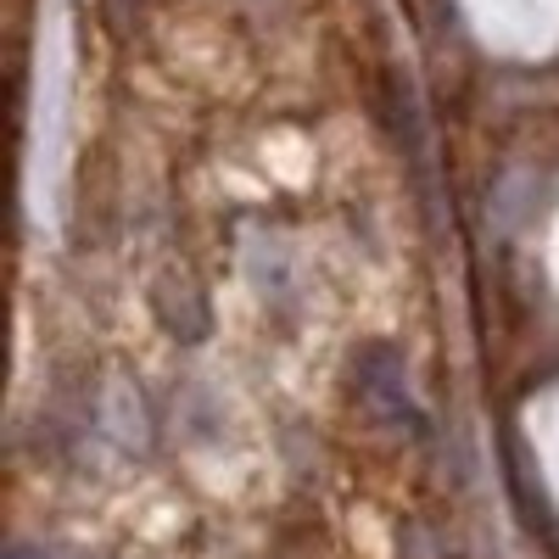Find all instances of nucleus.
I'll return each instance as SVG.
<instances>
[{"label":"nucleus","mask_w":559,"mask_h":559,"mask_svg":"<svg viewBox=\"0 0 559 559\" xmlns=\"http://www.w3.org/2000/svg\"><path fill=\"white\" fill-rule=\"evenodd\" d=\"M12 559H34V554H28V548H12Z\"/></svg>","instance_id":"obj_1"}]
</instances>
